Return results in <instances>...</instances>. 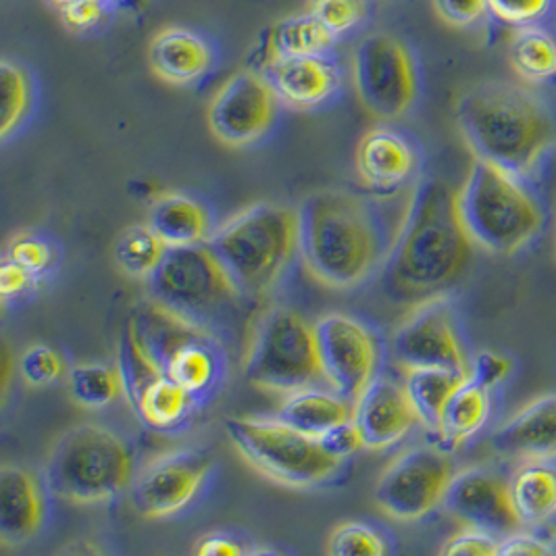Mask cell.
Instances as JSON below:
<instances>
[{
  "label": "cell",
  "instance_id": "cell-18",
  "mask_svg": "<svg viewBox=\"0 0 556 556\" xmlns=\"http://www.w3.org/2000/svg\"><path fill=\"white\" fill-rule=\"evenodd\" d=\"M444 513L460 528H476L505 538L523 530L508 494V476L494 465L456 471L444 501Z\"/></svg>",
  "mask_w": 556,
  "mask_h": 556
},
{
  "label": "cell",
  "instance_id": "cell-38",
  "mask_svg": "<svg viewBox=\"0 0 556 556\" xmlns=\"http://www.w3.org/2000/svg\"><path fill=\"white\" fill-rule=\"evenodd\" d=\"M555 4L556 0H488V11L501 26L517 29L544 24Z\"/></svg>",
  "mask_w": 556,
  "mask_h": 556
},
{
  "label": "cell",
  "instance_id": "cell-20",
  "mask_svg": "<svg viewBox=\"0 0 556 556\" xmlns=\"http://www.w3.org/2000/svg\"><path fill=\"white\" fill-rule=\"evenodd\" d=\"M424 163L419 142L403 129L378 126L369 129L354 152V165L365 186L396 192L415 181Z\"/></svg>",
  "mask_w": 556,
  "mask_h": 556
},
{
  "label": "cell",
  "instance_id": "cell-41",
  "mask_svg": "<svg viewBox=\"0 0 556 556\" xmlns=\"http://www.w3.org/2000/svg\"><path fill=\"white\" fill-rule=\"evenodd\" d=\"M513 371H515V363L510 356L496 351H481L473 354L469 378L488 390L498 392L503 383L513 376Z\"/></svg>",
  "mask_w": 556,
  "mask_h": 556
},
{
  "label": "cell",
  "instance_id": "cell-24",
  "mask_svg": "<svg viewBox=\"0 0 556 556\" xmlns=\"http://www.w3.org/2000/svg\"><path fill=\"white\" fill-rule=\"evenodd\" d=\"M490 448L505 460L556 456V396L546 394L519 408L490 435Z\"/></svg>",
  "mask_w": 556,
  "mask_h": 556
},
{
  "label": "cell",
  "instance_id": "cell-26",
  "mask_svg": "<svg viewBox=\"0 0 556 556\" xmlns=\"http://www.w3.org/2000/svg\"><path fill=\"white\" fill-rule=\"evenodd\" d=\"M147 224L169 249L206 244L215 229L208 208L199 199L184 192H163L156 197Z\"/></svg>",
  "mask_w": 556,
  "mask_h": 556
},
{
  "label": "cell",
  "instance_id": "cell-47",
  "mask_svg": "<svg viewBox=\"0 0 556 556\" xmlns=\"http://www.w3.org/2000/svg\"><path fill=\"white\" fill-rule=\"evenodd\" d=\"M194 553L203 556H242L247 551L240 546V542L233 535L215 531V533H206L199 540Z\"/></svg>",
  "mask_w": 556,
  "mask_h": 556
},
{
  "label": "cell",
  "instance_id": "cell-2",
  "mask_svg": "<svg viewBox=\"0 0 556 556\" xmlns=\"http://www.w3.org/2000/svg\"><path fill=\"white\" fill-rule=\"evenodd\" d=\"M376 197L315 190L299 206V254L311 278L351 290L381 271L396 231Z\"/></svg>",
  "mask_w": 556,
  "mask_h": 556
},
{
  "label": "cell",
  "instance_id": "cell-45",
  "mask_svg": "<svg viewBox=\"0 0 556 556\" xmlns=\"http://www.w3.org/2000/svg\"><path fill=\"white\" fill-rule=\"evenodd\" d=\"M319 442L324 444V448L328 451L329 455L336 456L340 460H346L349 456H353L354 453L365 448L363 435H361V431L356 428L353 419L331 428L328 433H324L319 438Z\"/></svg>",
  "mask_w": 556,
  "mask_h": 556
},
{
  "label": "cell",
  "instance_id": "cell-35",
  "mask_svg": "<svg viewBox=\"0 0 556 556\" xmlns=\"http://www.w3.org/2000/svg\"><path fill=\"white\" fill-rule=\"evenodd\" d=\"M383 531L365 521H344L329 533L328 553L336 556H381L390 553Z\"/></svg>",
  "mask_w": 556,
  "mask_h": 556
},
{
  "label": "cell",
  "instance_id": "cell-13",
  "mask_svg": "<svg viewBox=\"0 0 556 556\" xmlns=\"http://www.w3.org/2000/svg\"><path fill=\"white\" fill-rule=\"evenodd\" d=\"M455 473L451 451L440 444H419L401 453L383 469L374 501L396 521H421L442 506Z\"/></svg>",
  "mask_w": 556,
  "mask_h": 556
},
{
  "label": "cell",
  "instance_id": "cell-12",
  "mask_svg": "<svg viewBox=\"0 0 556 556\" xmlns=\"http://www.w3.org/2000/svg\"><path fill=\"white\" fill-rule=\"evenodd\" d=\"M392 356L403 369L438 367L469 376L473 354L448 294L410 306L392 333Z\"/></svg>",
  "mask_w": 556,
  "mask_h": 556
},
{
  "label": "cell",
  "instance_id": "cell-17",
  "mask_svg": "<svg viewBox=\"0 0 556 556\" xmlns=\"http://www.w3.org/2000/svg\"><path fill=\"white\" fill-rule=\"evenodd\" d=\"M213 458L203 448H177L152 458L129 483V505L142 519H167L201 494Z\"/></svg>",
  "mask_w": 556,
  "mask_h": 556
},
{
  "label": "cell",
  "instance_id": "cell-33",
  "mask_svg": "<svg viewBox=\"0 0 556 556\" xmlns=\"http://www.w3.org/2000/svg\"><path fill=\"white\" fill-rule=\"evenodd\" d=\"M167 244L156 236L149 224H138L124 229L113 247L119 271L129 279L147 281L167 253Z\"/></svg>",
  "mask_w": 556,
  "mask_h": 556
},
{
  "label": "cell",
  "instance_id": "cell-49",
  "mask_svg": "<svg viewBox=\"0 0 556 556\" xmlns=\"http://www.w3.org/2000/svg\"><path fill=\"white\" fill-rule=\"evenodd\" d=\"M548 163L553 165V174H555L556 176V144L555 149H553V151H551V154H548Z\"/></svg>",
  "mask_w": 556,
  "mask_h": 556
},
{
  "label": "cell",
  "instance_id": "cell-3",
  "mask_svg": "<svg viewBox=\"0 0 556 556\" xmlns=\"http://www.w3.org/2000/svg\"><path fill=\"white\" fill-rule=\"evenodd\" d=\"M455 122L473 156L530 179L556 144V109L528 84L469 86L456 99Z\"/></svg>",
  "mask_w": 556,
  "mask_h": 556
},
{
  "label": "cell",
  "instance_id": "cell-32",
  "mask_svg": "<svg viewBox=\"0 0 556 556\" xmlns=\"http://www.w3.org/2000/svg\"><path fill=\"white\" fill-rule=\"evenodd\" d=\"M0 94H2V124L0 138L7 142L26 126L36 104V81L24 63L4 56L0 61Z\"/></svg>",
  "mask_w": 556,
  "mask_h": 556
},
{
  "label": "cell",
  "instance_id": "cell-28",
  "mask_svg": "<svg viewBox=\"0 0 556 556\" xmlns=\"http://www.w3.org/2000/svg\"><path fill=\"white\" fill-rule=\"evenodd\" d=\"M494 394V390L483 388L467 376V380L456 388L455 394L444 406L438 431L440 446L455 451L456 446L478 435L492 417Z\"/></svg>",
  "mask_w": 556,
  "mask_h": 556
},
{
  "label": "cell",
  "instance_id": "cell-16",
  "mask_svg": "<svg viewBox=\"0 0 556 556\" xmlns=\"http://www.w3.org/2000/svg\"><path fill=\"white\" fill-rule=\"evenodd\" d=\"M279 102L258 70H242L228 77L206 109L211 134L229 149L261 142L278 122Z\"/></svg>",
  "mask_w": 556,
  "mask_h": 556
},
{
  "label": "cell",
  "instance_id": "cell-11",
  "mask_svg": "<svg viewBox=\"0 0 556 556\" xmlns=\"http://www.w3.org/2000/svg\"><path fill=\"white\" fill-rule=\"evenodd\" d=\"M353 86L363 109L383 124L406 117L419 101L421 74L405 40L376 31L353 52Z\"/></svg>",
  "mask_w": 556,
  "mask_h": 556
},
{
  "label": "cell",
  "instance_id": "cell-29",
  "mask_svg": "<svg viewBox=\"0 0 556 556\" xmlns=\"http://www.w3.org/2000/svg\"><path fill=\"white\" fill-rule=\"evenodd\" d=\"M506 54L521 81L530 86L556 81V34L544 24L513 29Z\"/></svg>",
  "mask_w": 556,
  "mask_h": 556
},
{
  "label": "cell",
  "instance_id": "cell-15",
  "mask_svg": "<svg viewBox=\"0 0 556 556\" xmlns=\"http://www.w3.org/2000/svg\"><path fill=\"white\" fill-rule=\"evenodd\" d=\"M317 349L329 388L346 401L356 399L381 374L380 338L363 321L344 313H329L315 324Z\"/></svg>",
  "mask_w": 556,
  "mask_h": 556
},
{
  "label": "cell",
  "instance_id": "cell-10",
  "mask_svg": "<svg viewBox=\"0 0 556 556\" xmlns=\"http://www.w3.org/2000/svg\"><path fill=\"white\" fill-rule=\"evenodd\" d=\"M147 288L152 301L213 331L228 326L247 301L206 244L167 249Z\"/></svg>",
  "mask_w": 556,
  "mask_h": 556
},
{
  "label": "cell",
  "instance_id": "cell-9",
  "mask_svg": "<svg viewBox=\"0 0 556 556\" xmlns=\"http://www.w3.org/2000/svg\"><path fill=\"white\" fill-rule=\"evenodd\" d=\"M224 430L253 469L288 488H317L344 465L329 455L319 438L306 435L278 417H228Z\"/></svg>",
  "mask_w": 556,
  "mask_h": 556
},
{
  "label": "cell",
  "instance_id": "cell-36",
  "mask_svg": "<svg viewBox=\"0 0 556 556\" xmlns=\"http://www.w3.org/2000/svg\"><path fill=\"white\" fill-rule=\"evenodd\" d=\"M306 11L340 38L361 26L369 15V0H308Z\"/></svg>",
  "mask_w": 556,
  "mask_h": 556
},
{
  "label": "cell",
  "instance_id": "cell-22",
  "mask_svg": "<svg viewBox=\"0 0 556 556\" xmlns=\"http://www.w3.org/2000/svg\"><path fill=\"white\" fill-rule=\"evenodd\" d=\"M47 521L45 485L22 465L0 469V542L20 548L34 540Z\"/></svg>",
  "mask_w": 556,
  "mask_h": 556
},
{
  "label": "cell",
  "instance_id": "cell-48",
  "mask_svg": "<svg viewBox=\"0 0 556 556\" xmlns=\"http://www.w3.org/2000/svg\"><path fill=\"white\" fill-rule=\"evenodd\" d=\"M47 2H49V4H51V7H54V9H56V11H61V9H65V7H67V4H72V2H74V0H47Z\"/></svg>",
  "mask_w": 556,
  "mask_h": 556
},
{
  "label": "cell",
  "instance_id": "cell-39",
  "mask_svg": "<svg viewBox=\"0 0 556 556\" xmlns=\"http://www.w3.org/2000/svg\"><path fill=\"white\" fill-rule=\"evenodd\" d=\"M65 374L61 354L47 344H34L20 356V376L29 388H47Z\"/></svg>",
  "mask_w": 556,
  "mask_h": 556
},
{
  "label": "cell",
  "instance_id": "cell-14",
  "mask_svg": "<svg viewBox=\"0 0 556 556\" xmlns=\"http://www.w3.org/2000/svg\"><path fill=\"white\" fill-rule=\"evenodd\" d=\"M117 371L127 405L149 430L161 433L179 430L199 408L194 396L152 363L129 326L117 346Z\"/></svg>",
  "mask_w": 556,
  "mask_h": 556
},
{
  "label": "cell",
  "instance_id": "cell-5",
  "mask_svg": "<svg viewBox=\"0 0 556 556\" xmlns=\"http://www.w3.org/2000/svg\"><path fill=\"white\" fill-rule=\"evenodd\" d=\"M206 247L247 301L263 299L299 254V208L251 204L213 229Z\"/></svg>",
  "mask_w": 556,
  "mask_h": 556
},
{
  "label": "cell",
  "instance_id": "cell-44",
  "mask_svg": "<svg viewBox=\"0 0 556 556\" xmlns=\"http://www.w3.org/2000/svg\"><path fill=\"white\" fill-rule=\"evenodd\" d=\"M106 11H109V7L102 4L101 0H74L65 9H61L59 15L67 29H72L76 34H84V31H92L94 27L101 26Z\"/></svg>",
  "mask_w": 556,
  "mask_h": 556
},
{
  "label": "cell",
  "instance_id": "cell-42",
  "mask_svg": "<svg viewBox=\"0 0 556 556\" xmlns=\"http://www.w3.org/2000/svg\"><path fill=\"white\" fill-rule=\"evenodd\" d=\"M556 555V540L542 531L517 530L501 540L498 556H553Z\"/></svg>",
  "mask_w": 556,
  "mask_h": 556
},
{
  "label": "cell",
  "instance_id": "cell-31",
  "mask_svg": "<svg viewBox=\"0 0 556 556\" xmlns=\"http://www.w3.org/2000/svg\"><path fill=\"white\" fill-rule=\"evenodd\" d=\"M336 40L338 38L331 36L308 11L288 15L267 31L263 61L274 56L328 54L333 49Z\"/></svg>",
  "mask_w": 556,
  "mask_h": 556
},
{
  "label": "cell",
  "instance_id": "cell-50",
  "mask_svg": "<svg viewBox=\"0 0 556 556\" xmlns=\"http://www.w3.org/2000/svg\"><path fill=\"white\" fill-rule=\"evenodd\" d=\"M101 2L111 9V7H115V4H117V2H122V0H101Z\"/></svg>",
  "mask_w": 556,
  "mask_h": 556
},
{
  "label": "cell",
  "instance_id": "cell-46",
  "mask_svg": "<svg viewBox=\"0 0 556 556\" xmlns=\"http://www.w3.org/2000/svg\"><path fill=\"white\" fill-rule=\"evenodd\" d=\"M36 279L38 278L29 276L26 269L15 265L13 261L2 258V265H0V296H2V301L7 303L11 299H20L22 294H26Z\"/></svg>",
  "mask_w": 556,
  "mask_h": 556
},
{
  "label": "cell",
  "instance_id": "cell-40",
  "mask_svg": "<svg viewBox=\"0 0 556 556\" xmlns=\"http://www.w3.org/2000/svg\"><path fill=\"white\" fill-rule=\"evenodd\" d=\"M498 535L490 531L476 530V528H463L451 535L444 546L440 548V555L444 556H498L501 551Z\"/></svg>",
  "mask_w": 556,
  "mask_h": 556
},
{
  "label": "cell",
  "instance_id": "cell-34",
  "mask_svg": "<svg viewBox=\"0 0 556 556\" xmlns=\"http://www.w3.org/2000/svg\"><path fill=\"white\" fill-rule=\"evenodd\" d=\"M70 392L84 408H104L122 394V380L117 367L99 363H84L67 374Z\"/></svg>",
  "mask_w": 556,
  "mask_h": 556
},
{
  "label": "cell",
  "instance_id": "cell-1",
  "mask_svg": "<svg viewBox=\"0 0 556 556\" xmlns=\"http://www.w3.org/2000/svg\"><path fill=\"white\" fill-rule=\"evenodd\" d=\"M473 247L456 208L455 188L433 177L419 179L381 267V290L390 301L410 306L446 294L465 276Z\"/></svg>",
  "mask_w": 556,
  "mask_h": 556
},
{
  "label": "cell",
  "instance_id": "cell-21",
  "mask_svg": "<svg viewBox=\"0 0 556 556\" xmlns=\"http://www.w3.org/2000/svg\"><path fill=\"white\" fill-rule=\"evenodd\" d=\"M353 421L367 451L390 448L421 426L406 394L405 381L401 383L383 371L356 399Z\"/></svg>",
  "mask_w": 556,
  "mask_h": 556
},
{
  "label": "cell",
  "instance_id": "cell-8",
  "mask_svg": "<svg viewBox=\"0 0 556 556\" xmlns=\"http://www.w3.org/2000/svg\"><path fill=\"white\" fill-rule=\"evenodd\" d=\"M242 371L247 381L265 392L292 394L315 386H328L315 324L290 306L265 308L251 329Z\"/></svg>",
  "mask_w": 556,
  "mask_h": 556
},
{
  "label": "cell",
  "instance_id": "cell-25",
  "mask_svg": "<svg viewBox=\"0 0 556 556\" xmlns=\"http://www.w3.org/2000/svg\"><path fill=\"white\" fill-rule=\"evenodd\" d=\"M508 494L521 528H551L556 521V456L519 460L508 476Z\"/></svg>",
  "mask_w": 556,
  "mask_h": 556
},
{
  "label": "cell",
  "instance_id": "cell-7",
  "mask_svg": "<svg viewBox=\"0 0 556 556\" xmlns=\"http://www.w3.org/2000/svg\"><path fill=\"white\" fill-rule=\"evenodd\" d=\"M126 442L101 426H76L52 444L45 478L52 494L72 505H101L131 483Z\"/></svg>",
  "mask_w": 556,
  "mask_h": 556
},
{
  "label": "cell",
  "instance_id": "cell-51",
  "mask_svg": "<svg viewBox=\"0 0 556 556\" xmlns=\"http://www.w3.org/2000/svg\"><path fill=\"white\" fill-rule=\"evenodd\" d=\"M555 253H556V224H555Z\"/></svg>",
  "mask_w": 556,
  "mask_h": 556
},
{
  "label": "cell",
  "instance_id": "cell-37",
  "mask_svg": "<svg viewBox=\"0 0 556 556\" xmlns=\"http://www.w3.org/2000/svg\"><path fill=\"white\" fill-rule=\"evenodd\" d=\"M4 258L13 261L22 269H26L29 276L40 278V276L49 274L52 261H54V251H52L51 242H47L45 238L31 233V231H22L9 240Z\"/></svg>",
  "mask_w": 556,
  "mask_h": 556
},
{
  "label": "cell",
  "instance_id": "cell-4",
  "mask_svg": "<svg viewBox=\"0 0 556 556\" xmlns=\"http://www.w3.org/2000/svg\"><path fill=\"white\" fill-rule=\"evenodd\" d=\"M456 208L473 244L498 256L523 253L548 224V208L530 177L478 156L456 190Z\"/></svg>",
  "mask_w": 556,
  "mask_h": 556
},
{
  "label": "cell",
  "instance_id": "cell-27",
  "mask_svg": "<svg viewBox=\"0 0 556 556\" xmlns=\"http://www.w3.org/2000/svg\"><path fill=\"white\" fill-rule=\"evenodd\" d=\"M353 408L351 401L329 386H315L288 394L276 417L306 435L321 438L331 428L353 419Z\"/></svg>",
  "mask_w": 556,
  "mask_h": 556
},
{
  "label": "cell",
  "instance_id": "cell-6",
  "mask_svg": "<svg viewBox=\"0 0 556 556\" xmlns=\"http://www.w3.org/2000/svg\"><path fill=\"white\" fill-rule=\"evenodd\" d=\"M127 326L152 363L199 406L215 399L228 380L229 354L224 338L152 299L138 304Z\"/></svg>",
  "mask_w": 556,
  "mask_h": 556
},
{
  "label": "cell",
  "instance_id": "cell-19",
  "mask_svg": "<svg viewBox=\"0 0 556 556\" xmlns=\"http://www.w3.org/2000/svg\"><path fill=\"white\" fill-rule=\"evenodd\" d=\"M279 102L288 109L313 111L326 106L342 90V72L328 54L274 56L256 67Z\"/></svg>",
  "mask_w": 556,
  "mask_h": 556
},
{
  "label": "cell",
  "instance_id": "cell-30",
  "mask_svg": "<svg viewBox=\"0 0 556 556\" xmlns=\"http://www.w3.org/2000/svg\"><path fill=\"white\" fill-rule=\"evenodd\" d=\"M467 380V376L438 369V367H415L405 369V388L410 405L417 410V417L426 430L438 435L444 406L455 394L456 388Z\"/></svg>",
  "mask_w": 556,
  "mask_h": 556
},
{
  "label": "cell",
  "instance_id": "cell-43",
  "mask_svg": "<svg viewBox=\"0 0 556 556\" xmlns=\"http://www.w3.org/2000/svg\"><path fill=\"white\" fill-rule=\"evenodd\" d=\"M442 22L453 27H473L490 17L488 0H433Z\"/></svg>",
  "mask_w": 556,
  "mask_h": 556
},
{
  "label": "cell",
  "instance_id": "cell-23",
  "mask_svg": "<svg viewBox=\"0 0 556 556\" xmlns=\"http://www.w3.org/2000/svg\"><path fill=\"white\" fill-rule=\"evenodd\" d=\"M217 51L213 42L192 27L159 29L149 45L152 74L172 86H194L215 67Z\"/></svg>",
  "mask_w": 556,
  "mask_h": 556
}]
</instances>
